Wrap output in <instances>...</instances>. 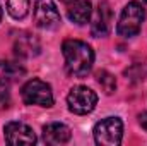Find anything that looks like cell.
Instances as JSON below:
<instances>
[{
  "label": "cell",
  "instance_id": "obj_12",
  "mask_svg": "<svg viewBox=\"0 0 147 146\" xmlns=\"http://www.w3.org/2000/svg\"><path fill=\"white\" fill-rule=\"evenodd\" d=\"M7 12L14 19H24L29 14V0H7Z\"/></svg>",
  "mask_w": 147,
  "mask_h": 146
},
{
  "label": "cell",
  "instance_id": "obj_13",
  "mask_svg": "<svg viewBox=\"0 0 147 146\" xmlns=\"http://www.w3.org/2000/svg\"><path fill=\"white\" fill-rule=\"evenodd\" d=\"M98 83H99V86L103 88V91L106 95L115 93V89H116V79L108 71H99L98 72Z\"/></svg>",
  "mask_w": 147,
  "mask_h": 146
},
{
  "label": "cell",
  "instance_id": "obj_17",
  "mask_svg": "<svg viewBox=\"0 0 147 146\" xmlns=\"http://www.w3.org/2000/svg\"><path fill=\"white\" fill-rule=\"evenodd\" d=\"M62 2H63V3L67 5V3H70V2H74V0H62Z\"/></svg>",
  "mask_w": 147,
  "mask_h": 146
},
{
  "label": "cell",
  "instance_id": "obj_16",
  "mask_svg": "<svg viewBox=\"0 0 147 146\" xmlns=\"http://www.w3.org/2000/svg\"><path fill=\"white\" fill-rule=\"evenodd\" d=\"M139 124L142 126V129L147 131V112H142V113L139 115Z\"/></svg>",
  "mask_w": 147,
  "mask_h": 146
},
{
  "label": "cell",
  "instance_id": "obj_9",
  "mask_svg": "<svg viewBox=\"0 0 147 146\" xmlns=\"http://www.w3.org/2000/svg\"><path fill=\"white\" fill-rule=\"evenodd\" d=\"M70 136V129L60 122H50L43 127V141L46 145H65Z\"/></svg>",
  "mask_w": 147,
  "mask_h": 146
},
{
  "label": "cell",
  "instance_id": "obj_1",
  "mask_svg": "<svg viewBox=\"0 0 147 146\" xmlns=\"http://www.w3.org/2000/svg\"><path fill=\"white\" fill-rule=\"evenodd\" d=\"M65 57V69L74 77H84L92 69L94 52L92 48L80 40H65L62 45Z\"/></svg>",
  "mask_w": 147,
  "mask_h": 146
},
{
  "label": "cell",
  "instance_id": "obj_4",
  "mask_svg": "<svg viewBox=\"0 0 147 146\" xmlns=\"http://www.w3.org/2000/svg\"><path fill=\"white\" fill-rule=\"evenodd\" d=\"M22 100L26 105H39V107H51L53 105V93L48 83L41 79L28 81L21 89Z\"/></svg>",
  "mask_w": 147,
  "mask_h": 146
},
{
  "label": "cell",
  "instance_id": "obj_19",
  "mask_svg": "<svg viewBox=\"0 0 147 146\" xmlns=\"http://www.w3.org/2000/svg\"><path fill=\"white\" fill-rule=\"evenodd\" d=\"M144 2H146V3H147V0H144Z\"/></svg>",
  "mask_w": 147,
  "mask_h": 146
},
{
  "label": "cell",
  "instance_id": "obj_5",
  "mask_svg": "<svg viewBox=\"0 0 147 146\" xmlns=\"http://www.w3.org/2000/svg\"><path fill=\"white\" fill-rule=\"evenodd\" d=\"M67 103L70 112L77 115H86L94 110L98 103V95L87 86H74L67 96Z\"/></svg>",
  "mask_w": 147,
  "mask_h": 146
},
{
  "label": "cell",
  "instance_id": "obj_3",
  "mask_svg": "<svg viewBox=\"0 0 147 146\" xmlns=\"http://www.w3.org/2000/svg\"><path fill=\"white\" fill-rule=\"evenodd\" d=\"M123 136V124L118 117H106L94 126V141L101 146H118Z\"/></svg>",
  "mask_w": 147,
  "mask_h": 146
},
{
  "label": "cell",
  "instance_id": "obj_10",
  "mask_svg": "<svg viewBox=\"0 0 147 146\" xmlns=\"http://www.w3.org/2000/svg\"><path fill=\"white\" fill-rule=\"evenodd\" d=\"M14 50L17 57L22 59H31L39 53V41L34 35L29 33H22L21 36H17L16 43H14Z\"/></svg>",
  "mask_w": 147,
  "mask_h": 146
},
{
  "label": "cell",
  "instance_id": "obj_8",
  "mask_svg": "<svg viewBox=\"0 0 147 146\" xmlns=\"http://www.w3.org/2000/svg\"><path fill=\"white\" fill-rule=\"evenodd\" d=\"M111 31V7L106 0L99 2L94 16H92V23H91V33L96 38L108 36Z\"/></svg>",
  "mask_w": 147,
  "mask_h": 146
},
{
  "label": "cell",
  "instance_id": "obj_11",
  "mask_svg": "<svg viewBox=\"0 0 147 146\" xmlns=\"http://www.w3.org/2000/svg\"><path fill=\"white\" fill-rule=\"evenodd\" d=\"M92 14V7L89 0H74L67 3V16L75 24H86Z\"/></svg>",
  "mask_w": 147,
  "mask_h": 146
},
{
  "label": "cell",
  "instance_id": "obj_18",
  "mask_svg": "<svg viewBox=\"0 0 147 146\" xmlns=\"http://www.w3.org/2000/svg\"><path fill=\"white\" fill-rule=\"evenodd\" d=\"M0 19H2V7H0Z\"/></svg>",
  "mask_w": 147,
  "mask_h": 146
},
{
  "label": "cell",
  "instance_id": "obj_14",
  "mask_svg": "<svg viewBox=\"0 0 147 146\" xmlns=\"http://www.w3.org/2000/svg\"><path fill=\"white\" fill-rule=\"evenodd\" d=\"M10 107V83L5 77H0V110Z\"/></svg>",
  "mask_w": 147,
  "mask_h": 146
},
{
  "label": "cell",
  "instance_id": "obj_15",
  "mask_svg": "<svg viewBox=\"0 0 147 146\" xmlns=\"http://www.w3.org/2000/svg\"><path fill=\"white\" fill-rule=\"evenodd\" d=\"M0 69L5 72V76H22L24 74V69L16 64V62H0Z\"/></svg>",
  "mask_w": 147,
  "mask_h": 146
},
{
  "label": "cell",
  "instance_id": "obj_2",
  "mask_svg": "<svg viewBox=\"0 0 147 146\" xmlns=\"http://www.w3.org/2000/svg\"><path fill=\"white\" fill-rule=\"evenodd\" d=\"M144 17H146L144 7L139 2H128L125 5V9L121 10L120 21H118V26H116L118 35L123 36V38L135 36L140 31V26H142Z\"/></svg>",
  "mask_w": 147,
  "mask_h": 146
},
{
  "label": "cell",
  "instance_id": "obj_7",
  "mask_svg": "<svg viewBox=\"0 0 147 146\" xmlns=\"http://www.w3.org/2000/svg\"><path fill=\"white\" fill-rule=\"evenodd\" d=\"M3 134H5V141L12 146L36 143V136H34L33 129L22 122H9L3 127Z\"/></svg>",
  "mask_w": 147,
  "mask_h": 146
},
{
  "label": "cell",
  "instance_id": "obj_6",
  "mask_svg": "<svg viewBox=\"0 0 147 146\" xmlns=\"http://www.w3.org/2000/svg\"><path fill=\"white\" fill-rule=\"evenodd\" d=\"M34 23L43 29H53L62 23L53 0H34Z\"/></svg>",
  "mask_w": 147,
  "mask_h": 146
}]
</instances>
